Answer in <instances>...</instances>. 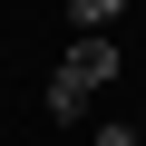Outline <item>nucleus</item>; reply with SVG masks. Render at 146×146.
I'll return each mask as SVG.
<instances>
[{
  "mask_svg": "<svg viewBox=\"0 0 146 146\" xmlns=\"http://www.w3.org/2000/svg\"><path fill=\"white\" fill-rule=\"evenodd\" d=\"M88 146H136V127H98V136H88Z\"/></svg>",
  "mask_w": 146,
  "mask_h": 146,
  "instance_id": "nucleus-3",
  "label": "nucleus"
},
{
  "mask_svg": "<svg viewBox=\"0 0 146 146\" xmlns=\"http://www.w3.org/2000/svg\"><path fill=\"white\" fill-rule=\"evenodd\" d=\"M117 78V39H68L49 68V117H88V98Z\"/></svg>",
  "mask_w": 146,
  "mask_h": 146,
  "instance_id": "nucleus-1",
  "label": "nucleus"
},
{
  "mask_svg": "<svg viewBox=\"0 0 146 146\" xmlns=\"http://www.w3.org/2000/svg\"><path fill=\"white\" fill-rule=\"evenodd\" d=\"M117 10H127V0H68V29H78V39H107Z\"/></svg>",
  "mask_w": 146,
  "mask_h": 146,
  "instance_id": "nucleus-2",
  "label": "nucleus"
}]
</instances>
